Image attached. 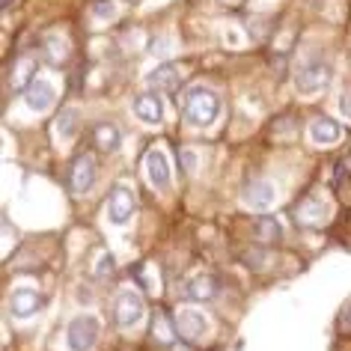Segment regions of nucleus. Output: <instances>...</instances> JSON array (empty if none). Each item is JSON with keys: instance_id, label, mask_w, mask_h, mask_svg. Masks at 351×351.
<instances>
[{"instance_id": "obj_1", "label": "nucleus", "mask_w": 351, "mask_h": 351, "mask_svg": "<svg viewBox=\"0 0 351 351\" xmlns=\"http://www.w3.org/2000/svg\"><path fill=\"white\" fill-rule=\"evenodd\" d=\"M221 95L212 93L208 86H191V90L182 95V117L191 128H208L215 125L217 117H221Z\"/></svg>"}, {"instance_id": "obj_2", "label": "nucleus", "mask_w": 351, "mask_h": 351, "mask_svg": "<svg viewBox=\"0 0 351 351\" xmlns=\"http://www.w3.org/2000/svg\"><path fill=\"white\" fill-rule=\"evenodd\" d=\"M330 72L333 69L328 63V57H322V54L306 57V60H301V66L295 69V90L301 95L322 93L324 86L330 84Z\"/></svg>"}, {"instance_id": "obj_3", "label": "nucleus", "mask_w": 351, "mask_h": 351, "mask_svg": "<svg viewBox=\"0 0 351 351\" xmlns=\"http://www.w3.org/2000/svg\"><path fill=\"white\" fill-rule=\"evenodd\" d=\"M101 333V322L95 313H81L66 328V348L69 351H93L95 339Z\"/></svg>"}, {"instance_id": "obj_4", "label": "nucleus", "mask_w": 351, "mask_h": 351, "mask_svg": "<svg viewBox=\"0 0 351 351\" xmlns=\"http://www.w3.org/2000/svg\"><path fill=\"white\" fill-rule=\"evenodd\" d=\"M143 315H146L143 298H140L134 289H122L117 295V301H113V322H117V328H122V330L137 328V324L143 322Z\"/></svg>"}, {"instance_id": "obj_5", "label": "nucleus", "mask_w": 351, "mask_h": 351, "mask_svg": "<svg viewBox=\"0 0 351 351\" xmlns=\"http://www.w3.org/2000/svg\"><path fill=\"white\" fill-rule=\"evenodd\" d=\"M295 217L304 226H324L333 217V203L330 199H324V197H319V194H310V197H304L301 203L295 206Z\"/></svg>"}, {"instance_id": "obj_6", "label": "nucleus", "mask_w": 351, "mask_h": 351, "mask_svg": "<svg viewBox=\"0 0 351 351\" xmlns=\"http://www.w3.org/2000/svg\"><path fill=\"white\" fill-rule=\"evenodd\" d=\"M241 199L253 212H268V208L277 203V185L271 179H262V176L259 179H250L241 191Z\"/></svg>"}, {"instance_id": "obj_7", "label": "nucleus", "mask_w": 351, "mask_h": 351, "mask_svg": "<svg viewBox=\"0 0 351 351\" xmlns=\"http://www.w3.org/2000/svg\"><path fill=\"white\" fill-rule=\"evenodd\" d=\"M176 330H179L182 339L188 342H197L203 339L208 333V315L203 310H197V306H182L179 313H176Z\"/></svg>"}, {"instance_id": "obj_8", "label": "nucleus", "mask_w": 351, "mask_h": 351, "mask_svg": "<svg viewBox=\"0 0 351 351\" xmlns=\"http://www.w3.org/2000/svg\"><path fill=\"white\" fill-rule=\"evenodd\" d=\"M24 101L33 113H48L57 104V86L48 77H36L27 90H24Z\"/></svg>"}, {"instance_id": "obj_9", "label": "nucleus", "mask_w": 351, "mask_h": 351, "mask_svg": "<svg viewBox=\"0 0 351 351\" xmlns=\"http://www.w3.org/2000/svg\"><path fill=\"white\" fill-rule=\"evenodd\" d=\"M131 215H134V191L125 185H117L108 197V221L113 226H122L131 221Z\"/></svg>"}, {"instance_id": "obj_10", "label": "nucleus", "mask_w": 351, "mask_h": 351, "mask_svg": "<svg viewBox=\"0 0 351 351\" xmlns=\"http://www.w3.org/2000/svg\"><path fill=\"white\" fill-rule=\"evenodd\" d=\"M93 182H95V158L90 152L75 155L72 170H69V188H72L75 194H86V191L93 188Z\"/></svg>"}, {"instance_id": "obj_11", "label": "nucleus", "mask_w": 351, "mask_h": 351, "mask_svg": "<svg viewBox=\"0 0 351 351\" xmlns=\"http://www.w3.org/2000/svg\"><path fill=\"white\" fill-rule=\"evenodd\" d=\"M146 176H149V185H152L155 191H167L173 185V170H170V161H167L164 149H149Z\"/></svg>"}, {"instance_id": "obj_12", "label": "nucleus", "mask_w": 351, "mask_h": 351, "mask_svg": "<svg viewBox=\"0 0 351 351\" xmlns=\"http://www.w3.org/2000/svg\"><path fill=\"white\" fill-rule=\"evenodd\" d=\"M146 84L152 86L155 93H173V90H179V84H182V69L176 63H161L146 75Z\"/></svg>"}, {"instance_id": "obj_13", "label": "nucleus", "mask_w": 351, "mask_h": 351, "mask_svg": "<svg viewBox=\"0 0 351 351\" xmlns=\"http://www.w3.org/2000/svg\"><path fill=\"white\" fill-rule=\"evenodd\" d=\"M39 306H42V295L30 286H19L10 298V310L15 319H30L33 313H39Z\"/></svg>"}, {"instance_id": "obj_14", "label": "nucleus", "mask_w": 351, "mask_h": 351, "mask_svg": "<svg viewBox=\"0 0 351 351\" xmlns=\"http://www.w3.org/2000/svg\"><path fill=\"white\" fill-rule=\"evenodd\" d=\"M134 117L140 122H149V125L164 122V101H161V95H155V93L137 95V99H134Z\"/></svg>"}, {"instance_id": "obj_15", "label": "nucleus", "mask_w": 351, "mask_h": 351, "mask_svg": "<svg viewBox=\"0 0 351 351\" xmlns=\"http://www.w3.org/2000/svg\"><path fill=\"white\" fill-rule=\"evenodd\" d=\"M339 137H342V128L330 117H322L310 125V140L315 146H333V143H339Z\"/></svg>"}, {"instance_id": "obj_16", "label": "nucleus", "mask_w": 351, "mask_h": 351, "mask_svg": "<svg viewBox=\"0 0 351 351\" xmlns=\"http://www.w3.org/2000/svg\"><path fill=\"white\" fill-rule=\"evenodd\" d=\"M217 295V280L212 274H194L185 283V298L191 301H212Z\"/></svg>"}, {"instance_id": "obj_17", "label": "nucleus", "mask_w": 351, "mask_h": 351, "mask_svg": "<svg viewBox=\"0 0 351 351\" xmlns=\"http://www.w3.org/2000/svg\"><path fill=\"white\" fill-rule=\"evenodd\" d=\"M122 143V131L117 125H110V122H101V125H95L93 128V146L99 149V152L104 155H110V152H117Z\"/></svg>"}, {"instance_id": "obj_18", "label": "nucleus", "mask_w": 351, "mask_h": 351, "mask_svg": "<svg viewBox=\"0 0 351 351\" xmlns=\"http://www.w3.org/2000/svg\"><path fill=\"white\" fill-rule=\"evenodd\" d=\"M36 81V60L33 57H19L10 72V86L12 90H27Z\"/></svg>"}, {"instance_id": "obj_19", "label": "nucleus", "mask_w": 351, "mask_h": 351, "mask_svg": "<svg viewBox=\"0 0 351 351\" xmlns=\"http://www.w3.org/2000/svg\"><path fill=\"white\" fill-rule=\"evenodd\" d=\"M253 239H259L262 244H277L283 239V226L274 217H259L256 223H253Z\"/></svg>"}, {"instance_id": "obj_20", "label": "nucleus", "mask_w": 351, "mask_h": 351, "mask_svg": "<svg viewBox=\"0 0 351 351\" xmlns=\"http://www.w3.org/2000/svg\"><path fill=\"white\" fill-rule=\"evenodd\" d=\"M77 122H81V117H77V110H63L57 117V137L60 140H72L77 134Z\"/></svg>"}, {"instance_id": "obj_21", "label": "nucleus", "mask_w": 351, "mask_h": 351, "mask_svg": "<svg viewBox=\"0 0 351 351\" xmlns=\"http://www.w3.org/2000/svg\"><path fill=\"white\" fill-rule=\"evenodd\" d=\"M45 54L51 57V63H63V60L69 57V42L60 36V33H51V36L45 39Z\"/></svg>"}, {"instance_id": "obj_22", "label": "nucleus", "mask_w": 351, "mask_h": 351, "mask_svg": "<svg viewBox=\"0 0 351 351\" xmlns=\"http://www.w3.org/2000/svg\"><path fill=\"white\" fill-rule=\"evenodd\" d=\"M176 333H179V330H176V322L170 324L164 315H155V339L161 342V346H170Z\"/></svg>"}, {"instance_id": "obj_23", "label": "nucleus", "mask_w": 351, "mask_h": 351, "mask_svg": "<svg viewBox=\"0 0 351 351\" xmlns=\"http://www.w3.org/2000/svg\"><path fill=\"white\" fill-rule=\"evenodd\" d=\"M93 15H95V19H101V21H110L113 15H117V10H113L110 0H95V3H93Z\"/></svg>"}, {"instance_id": "obj_24", "label": "nucleus", "mask_w": 351, "mask_h": 351, "mask_svg": "<svg viewBox=\"0 0 351 351\" xmlns=\"http://www.w3.org/2000/svg\"><path fill=\"white\" fill-rule=\"evenodd\" d=\"M339 113L346 119H351V90H346V93L339 95Z\"/></svg>"}, {"instance_id": "obj_25", "label": "nucleus", "mask_w": 351, "mask_h": 351, "mask_svg": "<svg viewBox=\"0 0 351 351\" xmlns=\"http://www.w3.org/2000/svg\"><path fill=\"white\" fill-rule=\"evenodd\" d=\"M182 167H185V170H194V167H197L194 149H182Z\"/></svg>"}, {"instance_id": "obj_26", "label": "nucleus", "mask_w": 351, "mask_h": 351, "mask_svg": "<svg viewBox=\"0 0 351 351\" xmlns=\"http://www.w3.org/2000/svg\"><path fill=\"white\" fill-rule=\"evenodd\" d=\"M339 328L342 330H351V301L342 306V313H339Z\"/></svg>"}, {"instance_id": "obj_27", "label": "nucleus", "mask_w": 351, "mask_h": 351, "mask_svg": "<svg viewBox=\"0 0 351 351\" xmlns=\"http://www.w3.org/2000/svg\"><path fill=\"white\" fill-rule=\"evenodd\" d=\"M110 268H113V259H110V256H101V259H99V268H95V271H99V277L104 280V277L110 274Z\"/></svg>"}, {"instance_id": "obj_28", "label": "nucleus", "mask_w": 351, "mask_h": 351, "mask_svg": "<svg viewBox=\"0 0 351 351\" xmlns=\"http://www.w3.org/2000/svg\"><path fill=\"white\" fill-rule=\"evenodd\" d=\"M15 3H19V0H0V6H3V10H6V12H10V10H12V6H15Z\"/></svg>"}, {"instance_id": "obj_29", "label": "nucleus", "mask_w": 351, "mask_h": 351, "mask_svg": "<svg viewBox=\"0 0 351 351\" xmlns=\"http://www.w3.org/2000/svg\"><path fill=\"white\" fill-rule=\"evenodd\" d=\"M125 3H134V0H125Z\"/></svg>"}]
</instances>
